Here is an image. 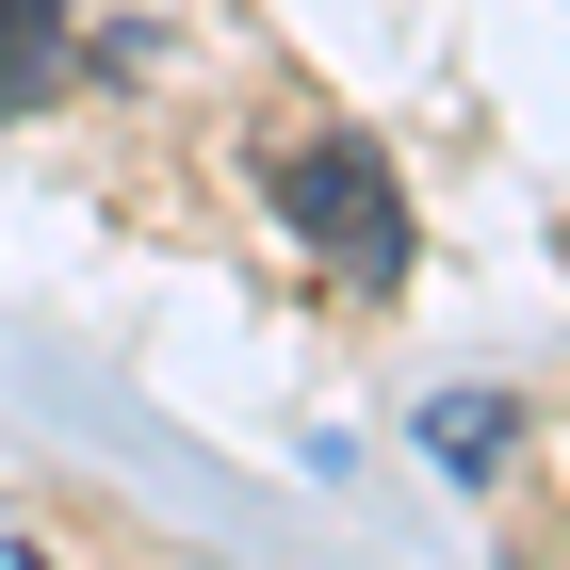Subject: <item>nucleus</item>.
<instances>
[{"label":"nucleus","mask_w":570,"mask_h":570,"mask_svg":"<svg viewBox=\"0 0 570 570\" xmlns=\"http://www.w3.org/2000/svg\"><path fill=\"white\" fill-rule=\"evenodd\" d=\"M277 213L326 245L343 294H392V277H407V196H392V164H375L358 131H309L294 164H277Z\"/></svg>","instance_id":"f257e3e1"},{"label":"nucleus","mask_w":570,"mask_h":570,"mask_svg":"<svg viewBox=\"0 0 570 570\" xmlns=\"http://www.w3.org/2000/svg\"><path fill=\"white\" fill-rule=\"evenodd\" d=\"M66 82V0H0V115H33Z\"/></svg>","instance_id":"f03ea898"},{"label":"nucleus","mask_w":570,"mask_h":570,"mask_svg":"<svg viewBox=\"0 0 570 570\" xmlns=\"http://www.w3.org/2000/svg\"><path fill=\"white\" fill-rule=\"evenodd\" d=\"M505 440H522L505 392H440V407H424V456H440V473H505Z\"/></svg>","instance_id":"7ed1b4c3"}]
</instances>
